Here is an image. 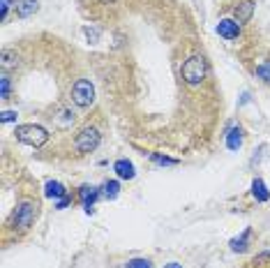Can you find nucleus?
Listing matches in <instances>:
<instances>
[{
  "label": "nucleus",
  "instance_id": "nucleus-1",
  "mask_svg": "<svg viewBox=\"0 0 270 268\" xmlns=\"http://www.w3.org/2000/svg\"><path fill=\"white\" fill-rule=\"evenodd\" d=\"M16 139L21 143H26V146H32V148H42L44 143L49 141V132L44 130L42 125H19L14 130Z\"/></svg>",
  "mask_w": 270,
  "mask_h": 268
},
{
  "label": "nucleus",
  "instance_id": "nucleus-2",
  "mask_svg": "<svg viewBox=\"0 0 270 268\" xmlns=\"http://www.w3.org/2000/svg\"><path fill=\"white\" fill-rule=\"evenodd\" d=\"M206 58L203 56H189L182 65V79H185L187 86H199L203 79H206Z\"/></svg>",
  "mask_w": 270,
  "mask_h": 268
},
{
  "label": "nucleus",
  "instance_id": "nucleus-3",
  "mask_svg": "<svg viewBox=\"0 0 270 268\" xmlns=\"http://www.w3.org/2000/svg\"><path fill=\"white\" fill-rule=\"evenodd\" d=\"M32 222H35V204H32V201H21V204H16L14 210H12V224H14V229L26 232V229L32 226Z\"/></svg>",
  "mask_w": 270,
  "mask_h": 268
},
{
  "label": "nucleus",
  "instance_id": "nucleus-4",
  "mask_svg": "<svg viewBox=\"0 0 270 268\" xmlns=\"http://www.w3.org/2000/svg\"><path fill=\"white\" fill-rule=\"evenodd\" d=\"M72 100L76 106L81 109H88L90 104L95 102V86L90 84L88 79H79L72 88Z\"/></svg>",
  "mask_w": 270,
  "mask_h": 268
},
{
  "label": "nucleus",
  "instance_id": "nucleus-5",
  "mask_svg": "<svg viewBox=\"0 0 270 268\" xmlns=\"http://www.w3.org/2000/svg\"><path fill=\"white\" fill-rule=\"evenodd\" d=\"M99 130L97 127H83L81 132L76 134V139H74V148H76L79 152H93L95 148L99 146Z\"/></svg>",
  "mask_w": 270,
  "mask_h": 268
},
{
  "label": "nucleus",
  "instance_id": "nucleus-6",
  "mask_svg": "<svg viewBox=\"0 0 270 268\" xmlns=\"http://www.w3.org/2000/svg\"><path fill=\"white\" fill-rule=\"evenodd\" d=\"M99 192L97 187H93V185H83L81 189H79V197H81V201H83V210L88 213V215H93L95 213V201L99 199Z\"/></svg>",
  "mask_w": 270,
  "mask_h": 268
},
{
  "label": "nucleus",
  "instance_id": "nucleus-7",
  "mask_svg": "<svg viewBox=\"0 0 270 268\" xmlns=\"http://www.w3.org/2000/svg\"><path fill=\"white\" fill-rule=\"evenodd\" d=\"M217 35L224 40H238L240 35V23H236L234 19H222L217 23Z\"/></svg>",
  "mask_w": 270,
  "mask_h": 268
},
{
  "label": "nucleus",
  "instance_id": "nucleus-8",
  "mask_svg": "<svg viewBox=\"0 0 270 268\" xmlns=\"http://www.w3.org/2000/svg\"><path fill=\"white\" fill-rule=\"evenodd\" d=\"M254 14V3L252 0H243L240 5L234 7V21L236 23H247Z\"/></svg>",
  "mask_w": 270,
  "mask_h": 268
},
{
  "label": "nucleus",
  "instance_id": "nucleus-9",
  "mask_svg": "<svg viewBox=\"0 0 270 268\" xmlns=\"http://www.w3.org/2000/svg\"><path fill=\"white\" fill-rule=\"evenodd\" d=\"M113 171L118 174V178H123V180H132L136 176V169H134V164L130 162V160H115V164H113Z\"/></svg>",
  "mask_w": 270,
  "mask_h": 268
},
{
  "label": "nucleus",
  "instance_id": "nucleus-10",
  "mask_svg": "<svg viewBox=\"0 0 270 268\" xmlns=\"http://www.w3.org/2000/svg\"><path fill=\"white\" fill-rule=\"evenodd\" d=\"M14 7L21 19H28V16H32L40 10V3H37V0H14Z\"/></svg>",
  "mask_w": 270,
  "mask_h": 268
},
{
  "label": "nucleus",
  "instance_id": "nucleus-11",
  "mask_svg": "<svg viewBox=\"0 0 270 268\" xmlns=\"http://www.w3.org/2000/svg\"><path fill=\"white\" fill-rule=\"evenodd\" d=\"M44 197L58 201V199H62V197H67V189H65L62 183H58V180H49V183L44 185Z\"/></svg>",
  "mask_w": 270,
  "mask_h": 268
},
{
  "label": "nucleus",
  "instance_id": "nucleus-12",
  "mask_svg": "<svg viewBox=\"0 0 270 268\" xmlns=\"http://www.w3.org/2000/svg\"><path fill=\"white\" fill-rule=\"evenodd\" d=\"M249 238H252V229H245L238 238H231V243H228V245H231V250H234V252H245V250H247V245H249Z\"/></svg>",
  "mask_w": 270,
  "mask_h": 268
},
{
  "label": "nucleus",
  "instance_id": "nucleus-13",
  "mask_svg": "<svg viewBox=\"0 0 270 268\" xmlns=\"http://www.w3.org/2000/svg\"><path fill=\"white\" fill-rule=\"evenodd\" d=\"M243 146V130L240 127H231L226 134V148L228 150H238Z\"/></svg>",
  "mask_w": 270,
  "mask_h": 268
},
{
  "label": "nucleus",
  "instance_id": "nucleus-14",
  "mask_svg": "<svg viewBox=\"0 0 270 268\" xmlns=\"http://www.w3.org/2000/svg\"><path fill=\"white\" fill-rule=\"evenodd\" d=\"M16 65H19V53L5 49V51H3V56H0V67H3V72H7V69H14Z\"/></svg>",
  "mask_w": 270,
  "mask_h": 268
},
{
  "label": "nucleus",
  "instance_id": "nucleus-15",
  "mask_svg": "<svg viewBox=\"0 0 270 268\" xmlns=\"http://www.w3.org/2000/svg\"><path fill=\"white\" fill-rule=\"evenodd\" d=\"M252 195H254L256 201H261V204H265V201L270 199V192H268V187H265V183L261 178H256L254 183H252Z\"/></svg>",
  "mask_w": 270,
  "mask_h": 268
},
{
  "label": "nucleus",
  "instance_id": "nucleus-16",
  "mask_svg": "<svg viewBox=\"0 0 270 268\" xmlns=\"http://www.w3.org/2000/svg\"><path fill=\"white\" fill-rule=\"evenodd\" d=\"M102 189H104L102 195L106 197V199H115V197H118V192H120V183H118V180H106Z\"/></svg>",
  "mask_w": 270,
  "mask_h": 268
},
{
  "label": "nucleus",
  "instance_id": "nucleus-17",
  "mask_svg": "<svg viewBox=\"0 0 270 268\" xmlns=\"http://www.w3.org/2000/svg\"><path fill=\"white\" fill-rule=\"evenodd\" d=\"M10 88H12L10 76L3 74V76H0V100H10Z\"/></svg>",
  "mask_w": 270,
  "mask_h": 268
},
{
  "label": "nucleus",
  "instance_id": "nucleus-18",
  "mask_svg": "<svg viewBox=\"0 0 270 268\" xmlns=\"http://www.w3.org/2000/svg\"><path fill=\"white\" fill-rule=\"evenodd\" d=\"M150 160H152L155 164H162V167H176V164H178V160H173V158H164V155H157V152H152Z\"/></svg>",
  "mask_w": 270,
  "mask_h": 268
},
{
  "label": "nucleus",
  "instance_id": "nucleus-19",
  "mask_svg": "<svg viewBox=\"0 0 270 268\" xmlns=\"http://www.w3.org/2000/svg\"><path fill=\"white\" fill-rule=\"evenodd\" d=\"M125 268H152V261H148V259H130L125 263Z\"/></svg>",
  "mask_w": 270,
  "mask_h": 268
},
{
  "label": "nucleus",
  "instance_id": "nucleus-20",
  "mask_svg": "<svg viewBox=\"0 0 270 268\" xmlns=\"http://www.w3.org/2000/svg\"><path fill=\"white\" fill-rule=\"evenodd\" d=\"M256 76H259V79H263L265 84H270V63L259 65V67H256Z\"/></svg>",
  "mask_w": 270,
  "mask_h": 268
},
{
  "label": "nucleus",
  "instance_id": "nucleus-21",
  "mask_svg": "<svg viewBox=\"0 0 270 268\" xmlns=\"http://www.w3.org/2000/svg\"><path fill=\"white\" fill-rule=\"evenodd\" d=\"M16 118H19L16 111H3V113H0V121H3V123H14Z\"/></svg>",
  "mask_w": 270,
  "mask_h": 268
},
{
  "label": "nucleus",
  "instance_id": "nucleus-22",
  "mask_svg": "<svg viewBox=\"0 0 270 268\" xmlns=\"http://www.w3.org/2000/svg\"><path fill=\"white\" fill-rule=\"evenodd\" d=\"M12 5H14L12 0H0V16H3V19L7 16V12H10V7H12Z\"/></svg>",
  "mask_w": 270,
  "mask_h": 268
},
{
  "label": "nucleus",
  "instance_id": "nucleus-23",
  "mask_svg": "<svg viewBox=\"0 0 270 268\" xmlns=\"http://www.w3.org/2000/svg\"><path fill=\"white\" fill-rule=\"evenodd\" d=\"M83 32L88 35V40H90V42H97V40H99V30H97V28H86Z\"/></svg>",
  "mask_w": 270,
  "mask_h": 268
},
{
  "label": "nucleus",
  "instance_id": "nucleus-24",
  "mask_svg": "<svg viewBox=\"0 0 270 268\" xmlns=\"http://www.w3.org/2000/svg\"><path fill=\"white\" fill-rule=\"evenodd\" d=\"M69 204H72V199H69V197H62V199H58V201H56V208H58V210H62V208H67Z\"/></svg>",
  "mask_w": 270,
  "mask_h": 268
},
{
  "label": "nucleus",
  "instance_id": "nucleus-25",
  "mask_svg": "<svg viewBox=\"0 0 270 268\" xmlns=\"http://www.w3.org/2000/svg\"><path fill=\"white\" fill-rule=\"evenodd\" d=\"M164 268H182V266H180V263H176V261H173V263H166Z\"/></svg>",
  "mask_w": 270,
  "mask_h": 268
},
{
  "label": "nucleus",
  "instance_id": "nucleus-26",
  "mask_svg": "<svg viewBox=\"0 0 270 268\" xmlns=\"http://www.w3.org/2000/svg\"><path fill=\"white\" fill-rule=\"evenodd\" d=\"M104 3H111V0H104Z\"/></svg>",
  "mask_w": 270,
  "mask_h": 268
}]
</instances>
